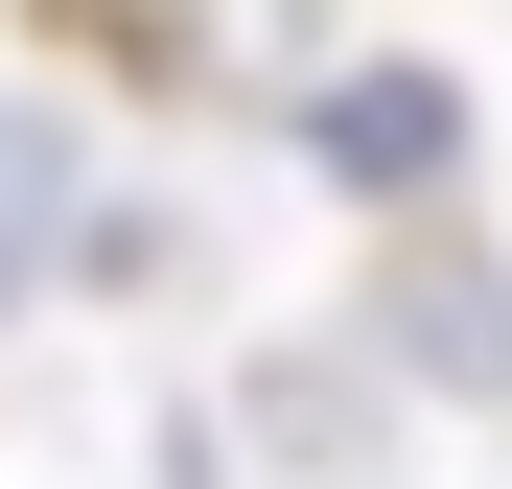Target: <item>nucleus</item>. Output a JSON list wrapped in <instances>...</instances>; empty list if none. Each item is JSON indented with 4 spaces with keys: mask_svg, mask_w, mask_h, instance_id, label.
<instances>
[{
    "mask_svg": "<svg viewBox=\"0 0 512 489\" xmlns=\"http://www.w3.org/2000/svg\"><path fill=\"white\" fill-rule=\"evenodd\" d=\"M326 187L350 210H443L466 187V94L443 70H350V94H326Z\"/></svg>",
    "mask_w": 512,
    "mask_h": 489,
    "instance_id": "f257e3e1",
    "label": "nucleus"
},
{
    "mask_svg": "<svg viewBox=\"0 0 512 489\" xmlns=\"http://www.w3.org/2000/svg\"><path fill=\"white\" fill-rule=\"evenodd\" d=\"M47 233H70V140H47V117H0V303H24Z\"/></svg>",
    "mask_w": 512,
    "mask_h": 489,
    "instance_id": "f03ea898",
    "label": "nucleus"
}]
</instances>
